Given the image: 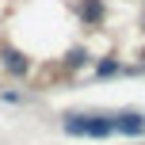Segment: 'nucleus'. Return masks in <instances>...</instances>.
<instances>
[{
  "mask_svg": "<svg viewBox=\"0 0 145 145\" xmlns=\"http://www.w3.org/2000/svg\"><path fill=\"white\" fill-rule=\"evenodd\" d=\"M65 134H72V138H111L115 122H111V115H69Z\"/></svg>",
  "mask_w": 145,
  "mask_h": 145,
  "instance_id": "1",
  "label": "nucleus"
},
{
  "mask_svg": "<svg viewBox=\"0 0 145 145\" xmlns=\"http://www.w3.org/2000/svg\"><path fill=\"white\" fill-rule=\"evenodd\" d=\"M111 122H115V134H126V138H138V134H145V115H138V111L111 115Z\"/></svg>",
  "mask_w": 145,
  "mask_h": 145,
  "instance_id": "2",
  "label": "nucleus"
}]
</instances>
